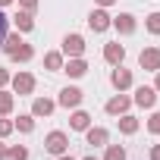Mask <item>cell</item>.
Instances as JSON below:
<instances>
[{
    "label": "cell",
    "mask_w": 160,
    "mask_h": 160,
    "mask_svg": "<svg viewBox=\"0 0 160 160\" xmlns=\"http://www.w3.org/2000/svg\"><path fill=\"white\" fill-rule=\"evenodd\" d=\"M63 53L66 57H82L85 53V38L82 35H66L63 38Z\"/></svg>",
    "instance_id": "3"
},
{
    "label": "cell",
    "mask_w": 160,
    "mask_h": 160,
    "mask_svg": "<svg viewBox=\"0 0 160 160\" xmlns=\"http://www.w3.org/2000/svg\"><path fill=\"white\" fill-rule=\"evenodd\" d=\"M44 148H47L50 154H57V157H60V154H66V148H69V138H66L63 132H50V135L44 138Z\"/></svg>",
    "instance_id": "1"
},
{
    "label": "cell",
    "mask_w": 160,
    "mask_h": 160,
    "mask_svg": "<svg viewBox=\"0 0 160 160\" xmlns=\"http://www.w3.org/2000/svg\"><path fill=\"white\" fill-rule=\"evenodd\" d=\"M44 66H47V69H53V72H60V69H63V53H57V50H53V53H47V57H44Z\"/></svg>",
    "instance_id": "18"
},
{
    "label": "cell",
    "mask_w": 160,
    "mask_h": 160,
    "mask_svg": "<svg viewBox=\"0 0 160 160\" xmlns=\"http://www.w3.org/2000/svg\"><path fill=\"white\" fill-rule=\"evenodd\" d=\"M110 25H116V32H119V35H132V32H135V16L122 13V16H116Z\"/></svg>",
    "instance_id": "10"
},
{
    "label": "cell",
    "mask_w": 160,
    "mask_h": 160,
    "mask_svg": "<svg viewBox=\"0 0 160 160\" xmlns=\"http://www.w3.org/2000/svg\"><path fill=\"white\" fill-rule=\"evenodd\" d=\"M19 3H22V10H25V13H32V10L38 7V0H19Z\"/></svg>",
    "instance_id": "29"
},
{
    "label": "cell",
    "mask_w": 160,
    "mask_h": 160,
    "mask_svg": "<svg viewBox=\"0 0 160 160\" xmlns=\"http://www.w3.org/2000/svg\"><path fill=\"white\" fill-rule=\"evenodd\" d=\"M85 138H88V144H94V148H98V144H107V129H91V126H88V129H85Z\"/></svg>",
    "instance_id": "15"
},
{
    "label": "cell",
    "mask_w": 160,
    "mask_h": 160,
    "mask_svg": "<svg viewBox=\"0 0 160 160\" xmlns=\"http://www.w3.org/2000/svg\"><path fill=\"white\" fill-rule=\"evenodd\" d=\"M32 57H35V47H32V44H25V41H22V44H19V50L13 53V60H22V63H25V60H32Z\"/></svg>",
    "instance_id": "19"
},
{
    "label": "cell",
    "mask_w": 160,
    "mask_h": 160,
    "mask_svg": "<svg viewBox=\"0 0 160 160\" xmlns=\"http://www.w3.org/2000/svg\"><path fill=\"white\" fill-rule=\"evenodd\" d=\"M148 129H151L154 135H160V113H154V116L148 119Z\"/></svg>",
    "instance_id": "27"
},
{
    "label": "cell",
    "mask_w": 160,
    "mask_h": 160,
    "mask_svg": "<svg viewBox=\"0 0 160 160\" xmlns=\"http://www.w3.org/2000/svg\"><path fill=\"white\" fill-rule=\"evenodd\" d=\"M138 63H141V69L157 72V69H160V47H144L141 57H138Z\"/></svg>",
    "instance_id": "2"
},
{
    "label": "cell",
    "mask_w": 160,
    "mask_h": 160,
    "mask_svg": "<svg viewBox=\"0 0 160 160\" xmlns=\"http://www.w3.org/2000/svg\"><path fill=\"white\" fill-rule=\"evenodd\" d=\"M16 28H19V32H32V28H35L32 13H19V16H16Z\"/></svg>",
    "instance_id": "17"
},
{
    "label": "cell",
    "mask_w": 160,
    "mask_h": 160,
    "mask_svg": "<svg viewBox=\"0 0 160 160\" xmlns=\"http://www.w3.org/2000/svg\"><path fill=\"white\" fill-rule=\"evenodd\" d=\"M78 104H82V91H78V88H63L60 91V107H78Z\"/></svg>",
    "instance_id": "8"
},
{
    "label": "cell",
    "mask_w": 160,
    "mask_h": 160,
    "mask_svg": "<svg viewBox=\"0 0 160 160\" xmlns=\"http://www.w3.org/2000/svg\"><path fill=\"white\" fill-rule=\"evenodd\" d=\"M7 3H13V0H0V7H7Z\"/></svg>",
    "instance_id": "35"
},
{
    "label": "cell",
    "mask_w": 160,
    "mask_h": 160,
    "mask_svg": "<svg viewBox=\"0 0 160 160\" xmlns=\"http://www.w3.org/2000/svg\"><path fill=\"white\" fill-rule=\"evenodd\" d=\"M148 32L160 35V13H151V16H148Z\"/></svg>",
    "instance_id": "25"
},
{
    "label": "cell",
    "mask_w": 160,
    "mask_h": 160,
    "mask_svg": "<svg viewBox=\"0 0 160 160\" xmlns=\"http://www.w3.org/2000/svg\"><path fill=\"white\" fill-rule=\"evenodd\" d=\"M10 78H13V75H10L7 69H0V85H7V82H10Z\"/></svg>",
    "instance_id": "30"
},
{
    "label": "cell",
    "mask_w": 160,
    "mask_h": 160,
    "mask_svg": "<svg viewBox=\"0 0 160 160\" xmlns=\"http://www.w3.org/2000/svg\"><path fill=\"white\" fill-rule=\"evenodd\" d=\"M69 126H72L75 132H85V129L91 126V116H88L85 110H75V113H72V119H69Z\"/></svg>",
    "instance_id": "13"
},
{
    "label": "cell",
    "mask_w": 160,
    "mask_h": 160,
    "mask_svg": "<svg viewBox=\"0 0 160 160\" xmlns=\"http://www.w3.org/2000/svg\"><path fill=\"white\" fill-rule=\"evenodd\" d=\"M10 132H13V122L10 119H0V138H7Z\"/></svg>",
    "instance_id": "28"
},
{
    "label": "cell",
    "mask_w": 160,
    "mask_h": 160,
    "mask_svg": "<svg viewBox=\"0 0 160 160\" xmlns=\"http://www.w3.org/2000/svg\"><path fill=\"white\" fill-rule=\"evenodd\" d=\"M151 160H160V144H154V148H151Z\"/></svg>",
    "instance_id": "31"
},
{
    "label": "cell",
    "mask_w": 160,
    "mask_h": 160,
    "mask_svg": "<svg viewBox=\"0 0 160 160\" xmlns=\"http://www.w3.org/2000/svg\"><path fill=\"white\" fill-rule=\"evenodd\" d=\"M154 91H160V69H157V82H154Z\"/></svg>",
    "instance_id": "32"
},
{
    "label": "cell",
    "mask_w": 160,
    "mask_h": 160,
    "mask_svg": "<svg viewBox=\"0 0 160 160\" xmlns=\"http://www.w3.org/2000/svg\"><path fill=\"white\" fill-rule=\"evenodd\" d=\"M63 72H69L72 78H82V75L88 72V63H85V60H78V57H75V60H69V63L63 66Z\"/></svg>",
    "instance_id": "12"
},
{
    "label": "cell",
    "mask_w": 160,
    "mask_h": 160,
    "mask_svg": "<svg viewBox=\"0 0 160 160\" xmlns=\"http://www.w3.org/2000/svg\"><path fill=\"white\" fill-rule=\"evenodd\" d=\"M7 157V144H0V160H3Z\"/></svg>",
    "instance_id": "34"
},
{
    "label": "cell",
    "mask_w": 160,
    "mask_h": 160,
    "mask_svg": "<svg viewBox=\"0 0 160 160\" xmlns=\"http://www.w3.org/2000/svg\"><path fill=\"white\" fill-rule=\"evenodd\" d=\"M104 60L113 63V66H119V63L126 60V47H122V44H107V47H104Z\"/></svg>",
    "instance_id": "9"
},
{
    "label": "cell",
    "mask_w": 160,
    "mask_h": 160,
    "mask_svg": "<svg viewBox=\"0 0 160 160\" xmlns=\"http://www.w3.org/2000/svg\"><path fill=\"white\" fill-rule=\"evenodd\" d=\"M7 28H10V19L3 16V10H0V44L7 41Z\"/></svg>",
    "instance_id": "26"
},
{
    "label": "cell",
    "mask_w": 160,
    "mask_h": 160,
    "mask_svg": "<svg viewBox=\"0 0 160 160\" xmlns=\"http://www.w3.org/2000/svg\"><path fill=\"white\" fill-rule=\"evenodd\" d=\"M32 113H35V116H50V113H53V101H47V98H35Z\"/></svg>",
    "instance_id": "14"
},
{
    "label": "cell",
    "mask_w": 160,
    "mask_h": 160,
    "mask_svg": "<svg viewBox=\"0 0 160 160\" xmlns=\"http://www.w3.org/2000/svg\"><path fill=\"white\" fill-rule=\"evenodd\" d=\"M135 104H138V107H154V104H157V91L141 85V88L135 91Z\"/></svg>",
    "instance_id": "11"
},
{
    "label": "cell",
    "mask_w": 160,
    "mask_h": 160,
    "mask_svg": "<svg viewBox=\"0 0 160 160\" xmlns=\"http://www.w3.org/2000/svg\"><path fill=\"white\" fill-rule=\"evenodd\" d=\"M85 160H98V157H85Z\"/></svg>",
    "instance_id": "37"
},
{
    "label": "cell",
    "mask_w": 160,
    "mask_h": 160,
    "mask_svg": "<svg viewBox=\"0 0 160 160\" xmlns=\"http://www.w3.org/2000/svg\"><path fill=\"white\" fill-rule=\"evenodd\" d=\"M88 28H91V32H107V28H110V16H107L104 10H94V13L88 16Z\"/></svg>",
    "instance_id": "6"
},
{
    "label": "cell",
    "mask_w": 160,
    "mask_h": 160,
    "mask_svg": "<svg viewBox=\"0 0 160 160\" xmlns=\"http://www.w3.org/2000/svg\"><path fill=\"white\" fill-rule=\"evenodd\" d=\"M16 126H19V132H32V129H35V119H32V116H19Z\"/></svg>",
    "instance_id": "24"
},
{
    "label": "cell",
    "mask_w": 160,
    "mask_h": 160,
    "mask_svg": "<svg viewBox=\"0 0 160 160\" xmlns=\"http://www.w3.org/2000/svg\"><path fill=\"white\" fill-rule=\"evenodd\" d=\"M19 44H22V38H19V35H13V38H7V41H3V50L13 57V53L19 50Z\"/></svg>",
    "instance_id": "23"
},
{
    "label": "cell",
    "mask_w": 160,
    "mask_h": 160,
    "mask_svg": "<svg viewBox=\"0 0 160 160\" xmlns=\"http://www.w3.org/2000/svg\"><path fill=\"white\" fill-rule=\"evenodd\" d=\"M110 82H113V88H119V91H126L129 85H132V72L129 69H122V63L113 69V75H110Z\"/></svg>",
    "instance_id": "5"
},
{
    "label": "cell",
    "mask_w": 160,
    "mask_h": 160,
    "mask_svg": "<svg viewBox=\"0 0 160 160\" xmlns=\"http://www.w3.org/2000/svg\"><path fill=\"white\" fill-rule=\"evenodd\" d=\"M13 110V94H7V91H0V116H7Z\"/></svg>",
    "instance_id": "22"
},
{
    "label": "cell",
    "mask_w": 160,
    "mask_h": 160,
    "mask_svg": "<svg viewBox=\"0 0 160 160\" xmlns=\"http://www.w3.org/2000/svg\"><path fill=\"white\" fill-rule=\"evenodd\" d=\"M129 104H132V98L116 94V98H110V101H107V113H110V116H119V113H126V110H129Z\"/></svg>",
    "instance_id": "7"
},
{
    "label": "cell",
    "mask_w": 160,
    "mask_h": 160,
    "mask_svg": "<svg viewBox=\"0 0 160 160\" xmlns=\"http://www.w3.org/2000/svg\"><path fill=\"white\" fill-rule=\"evenodd\" d=\"M119 132H122V135H135V132H138V119L122 113V119H119Z\"/></svg>",
    "instance_id": "16"
},
{
    "label": "cell",
    "mask_w": 160,
    "mask_h": 160,
    "mask_svg": "<svg viewBox=\"0 0 160 160\" xmlns=\"http://www.w3.org/2000/svg\"><path fill=\"white\" fill-rule=\"evenodd\" d=\"M13 88H16V94H32L35 91V75H28V72L13 75Z\"/></svg>",
    "instance_id": "4"
},
{
    "label": "cell",
    "mask_w": 160,
    "mask_h": 160,
    "mask_svg": "<svg viewBox=\"0 0 160 160\" xmlns=\"http://www.w3.org/2000/svg\"><path fill=\"white\" fill-rule=\"evenodd\" d=\"M7 157H10V160H28V148H22V144L7 148Z\"/></svg>",
    "instance_id": "20"
},
{
    "label": "cell",
    "mask_w": 160,
    "mask_h": 160,
    "mask_svg": "<svg viewBox=\"0 0 160 160\" xmlns=\"http://www.w3.org/2000/svg\"><path fill=\"white\" fill-rule=\"evenodd\" d=\"M104 160H126V148L110 144V148H107V154H104Z\"/></svg>",
    "instance_id": "21"
},
{
    "label": "cell",
    "mask_w": 160,
    "mask_h": 160,
    "mask_svg": "<svg viewBox=\"0 0 160 160\" xmlns=\"http://www.w3.org/2000/svg\"><path fill=\"white\" fill-rule=\"evenodd\" d=\"M98 3H101V7H110V3H116V0H98Z\"/></svg>",
    "instance_id": "33"
},
{
    "label": "cell",
    "mask_w": 160,
    "mask_h": 160,
    "mask_svg": "<svg viewBox=\"0 0 160 160\" xmlns=\"http://www.w3.org/2000/svg\"><path fill=\"white\" fill-rule=\"evenodd\" d=\"M60 160H72V157H66V154H60Z\"/></svg>",
    "instance_id": "36"
}]
</instances>
